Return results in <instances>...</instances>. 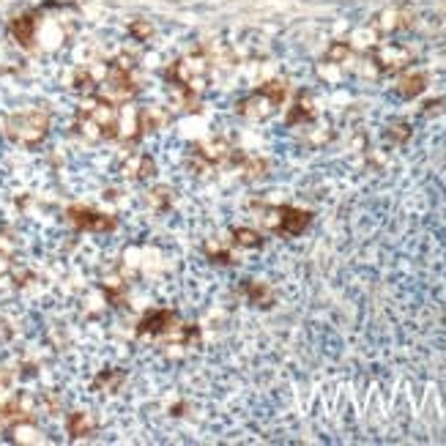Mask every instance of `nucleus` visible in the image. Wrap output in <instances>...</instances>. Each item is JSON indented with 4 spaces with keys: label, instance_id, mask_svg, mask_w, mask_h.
<instances>
[{
    "label": "nucleus",
    "instance_id": "2",
    "mask_svg": "<svg viewBox=\"0 0 446 446\" xmlns=\"http://www.w3.org/2000/svg\"><path fill=\"white\" fill-rule=\"evenodd\" d=\"M282 99V88H260L249 101L241 104V113L249 118H266Z\"/></svg>",
    "mask_w": 446,
    "mask_h": 446
},
{
    "label": "nucleus",
    "instance_id": "7",
    "mask_svg": "<svg viewBox=\"0 0 446 446\" xmlns=\"http://www.w3.org/2000/svg\"><path fill=\"white\" fill-rule=\"evenodd\" d=\"M94 433V419L88 414H72L69 419V435L72 438H82V435H91Z\"/></svg>",
    "mask_w": 446,
    "mask_h": 446
},
{
    "label": "nucleus",
    "instance_id": "10",
    "mask_svg": "<svg viewBox=\"0 0 446 446\" xmlns=\"http://www.w3.org/2000/svg\"><path fill=\"white\" fill-rule=\"evenodd\" d=\"M233 236H236V241H238V244H244V247H260V236H257L255 230L236 227V230H233Z\"/></svg>",
    "mask_w": 446,
    "mask_h": 446
},
{
    "label": "nucleus",
    "instance_id": "8",
    "mask_svg": "<svg viewBox=\"0 0 446 446\" xmlns=\"http://www.w3.org/2000/svg\"><path fill=\"white\" fill-rule=\"evenodd\" d=\"M11 33L17 36L20 44H30V39H33V17H20V20H14Z\"/></svg>",
    "mask_w": 446,
    "mask_h": 446
},
{
    "label": "nucleus",
    "instance_id": "6",
    "mask_svg": "<svg viewBox=\"0 0 446 446\" xmlns=\"http://www.w3.org/2000/svg\"><path fill=\"white\" fill-rule=\"evenodd\" d=\"M310 214L307 211H298V208H291V205H285V208H279V219H276V227L282 230V233H288V236H298L307 224H310Z\"/></svg>",
    "mask_w": 446,
    "mask_h": 446
},
{
    "label": "nucleus",
    "instance_id": "9",
    "mask_svg": "<svg viewBox=\"0 0 446 446\" xmlns=\"http://www.w3.org/2000/svg\"><path fill=\"white\" fill-rule=\"evenodd\" d=\"M247 293L249 298H252L255 304H260V307H269V304H272V291H269L266 285H260V282H247Z\"/></svg>",
    "mask_w": 446,
    "mask_h": 446
},
{
    "label": "nucleus",
    "instance_id": "4",
    "mask_svg": "<svg viewBox=\"0 0 446 446\" xmlns=\"http://www.w3.org/2000/svg\"><path fill=\"white\" fill-rule=\"evenodd\" d=\"M178 318H175V312L170 310H153L148 312L140 326H137V334H167V331H173Z\"/></svg>",
    "mask_w": 446,
    "mask_h": 446
},
{
    "label": "nucleus",
    "instance_id": "1",
    "mask_svg": "<svg viewBox=\"0 0 446 446\" xmlns=\"http://www.w3.org/2000/svg\"><path fill=\"white\" fill-rule=\"evenodd\" d=\"M47 129H50V115L42 113V110L14 115V118H8V124H6L8 137L17 140V143H23V146H36V143H42L44 134H47Z\"/></svg>",
    "mask_w": 446,
    "mask_h": 446
},
{
    "label": "nucleus",
    "instance_id": "5",
    "mask_svg": "<svg viewBox=\"0 0 446 446\" xmlns=\"http://www.w3.org/2000/svg\"><path fill=\"white\" fill-rule=\"evenodd\" d=\"M134 96V85H132V79L121 72V69H115L113 75L107 77V82H104V99L107 101H126Z\"/></svg>",
    "mask_w": 446,
    "mask_h": 446
},
{
    "label": "nucleus",
    "instance_id": "3",
    "mask_svg": "<svg viewBox=\"0 0 446 446\" xmlns=\"http://www.w3.org/2000/svg\"><path fill=\"white\" fill-rule=\"evenodd\" d=\"M69 219L79 227V230H113L115 227V219L107 217V214H99V211H91V208H69Z\"/></svg>",
    "mask_w": 446,
    "mask_h": 446
},
{
    "label": "nucleus",
    "instance_id": "11",
    "mask_svg": "<svg viewBox=\"0 0 446 446\" xmlns=\"http://www.w3.org/2000/svg\"><path fill=\"white\" fill-rule=\"evenodd\" d=\"M121 381H124V372H104V375H99V378H96V386L107 389V392H115Z\"/></svg>",
    "mask_w": 446,
    "mask_h": 446
}]
</instances>
